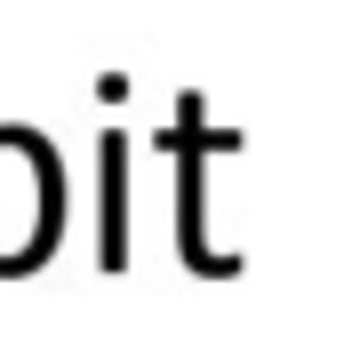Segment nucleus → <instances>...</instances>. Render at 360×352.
<instances>
[{
  "mask_svg": "<svg viewBox=\"0 0 360 352\" xmlns=\"http://www.w3.org/2000/svg\"><path fill=\"white\" fill-rule=\"evenodd\" d=\"M217 144H232V136H208V120H200V96H184V105H176V136H168V152H176V256H184V273L232 280L240 264H232L224 248H208V233H200V216H208L200 160L217 152Z\"/></svg>",
  "mask_w": 360,
  "mask_h": 352,
  "instance_id": "obj_1",
  "label": "nucleus"
},
{
  "mask_svg": "<svg viewBox=\"0 0 360 352\" xmlns=\"http://www.w3.org/2000/svg\"><path fill=\"white\" fill-rule=\"evenodd\" d=\"M104 273H129V136L104 129V240H96Z\"/></svg>",
  "mask_w": 360,
  "mask_h": 352,
  "instance_id": "obj_2",
  "label": "nucleus"
}]
</instances>
